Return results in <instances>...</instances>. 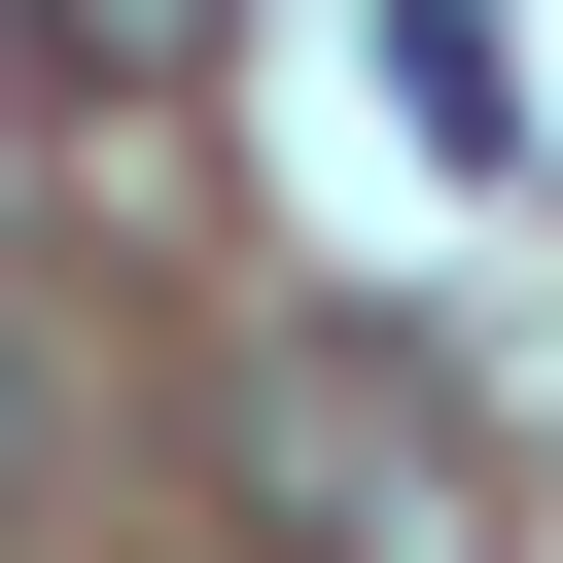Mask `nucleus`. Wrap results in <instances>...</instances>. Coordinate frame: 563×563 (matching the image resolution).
Returning <instances> with one entry per match:
<instances>
[{
    "mask_svg": "<svg viewBox=\"0 0 563 563\" xmlns=\"http://www.w3.org/2000/svg\"><path fill=\"white\" fill-rule=\"evenodd\" d=\"M0 493H35V317H0Z\"/></svg>",
    "mask_w": 563,
    "mask_h": 563,
    "instance_id": "obj_4",
    "label": "nucleus"
},
{
    "mask_svg": "<svg viewBox=\"0 0 563 563\" xmlns=\"http://www.w3.org/2000/svg\"><path fill=\"white\" fill-rule=\"evenodd\" d=\"M387 141H422V176H528V35H493V0H387Z\"/></svg>",
    "mask_w": 563,
    "mask_h": 563,
    "instance_id": "obj_2",
    "label": "nucleus"
},
{
    "mask_svg": "<svg viewBox=\"0 0 563 563\" xmlns=\"http://www.w3.org/2000/svg\"><path fill=\"white\" fill-rule=\"evenodd\" d=\"M246 528L282 563H493V387L422 352V317H246Z\"/></svg>",
    "mask_w": 563,
    "mask_h": 563,
    "instance_id": "obj_1",
    "label": "nucleus"
},
{
    "mask_svg": "<svg viewBox=\"0 0 563 563\" xmlns=\"http://www.w3.org/2000/svg\"><path fill=\"white\" fill-rule=\"evenodd\" d=\"M0 35H35V70H70V106H176V70H211V35H246V0H0Z\"/></svg>",
    "mask_w": 563,
    "mask_h": 563,
    "instance_id": "obj_3",
    "label": "nucleus"
}]
</instances>
